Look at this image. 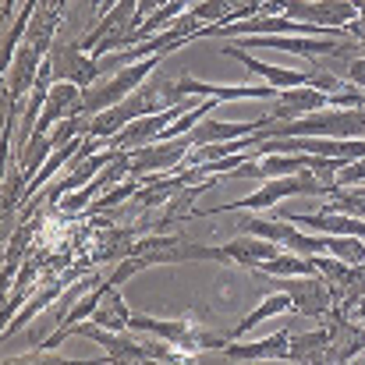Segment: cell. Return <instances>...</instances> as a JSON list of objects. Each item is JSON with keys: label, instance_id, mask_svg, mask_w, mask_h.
I'll return each instance as SVG.
<instances>
[{"label": "cell", "instance_id": "cell-1", "mask_svg": "<svg viewBox=\"0 0 365 365\" xmlns=\"http://www.w3.org/2000/svg\"><path fill=\"white\" fill-rule=\"evenodd\" d=\"M163 96V82L156 78L153 86H138L131 96H124L121 103H114V107H107V110H100L96 118H93V128H89V138H114L121 128H128L131 121H138V118H145V114H156V110H163V107H170L167 100H160Z\"/></svg>", "mask_w": 365, "mask_h": 365}, {"label": "cell", "instance_id": "cell-2", "mask_svg": "<svg viewBox=\"0 0 365 365\" xmlns=\"http://www.w3.org/2000/svg\"><path fill=\"white\" fill-rule=\"evenodd\" d=\"M160 68V57H142V61H135V64H128L124 71H114V78H107V82H93L89 89H82V114H100V110H107V107H114V103H121L124 96H131L153 71Z\"/></svg>", "mask_w": 365, "mask_h": 365}, {"label": "cell", "instance_id": "cell-3", "mask_svg": "<svg viewBox=\"0 0 365 365\" xmlns=\"http://www.w3.org/2000/svg\"><path fill=\"white\" fill-rule=\"evenodd\" d=\"M192 135H178V138H156L149 145L128 149L131 160V174L135 178H149V174H170L185 163V156L192 153Z\"/></svg>", "mask_w": 365, "mask_h": 365}, {"label": "cell", "instance_id": "cell-4", "mask_svg": "<svg viewBox=\"0 0 365 365\" xmlns=\"http://www.w3.org/2000/svg\"><path fill=\"white\" fill-rule=\"evenodd\" d=\"M273 291H287L291 302H294V312L316 319V316H327L337 302L334 287L319 277V273H309V277H273Z\"/></svg>", "mask_w": 365, "mask_h": 365}, {"label": "cell", "instance_id": "cell-5", "mask_svg": "<svg viewBox=\"0 0 365 365\" xmlns=\"http://www.w3.org/2000/svg\"><path fill=\"white\" fill-rule=\"evenodd\" d=\"M195 107V100H181V103H170V107H163V110H156V114H145V118H138V121H131L128 128H121L114 138H110V145L114 149H138V145H149V142H156L160 135H163V128H170V124L178 121L185 110H192Z\"/></svg>", "mask_w": 365, "mask_h": 365}, {"label": "cell", "instance_id": "cell-6", "mask_svg": "<svg viewBox=\"0 0 365 365\" xmlns=\"http://www.w3.org/2000/svg\"><path fill=\"white\" fill-rule=\"evenodd\" d=\"M50 71H53V82H75L82 89H89L100 78L96 57L86 53L82 43H57L50 57Z\"/></svg>", "mask_w": 365, "mask_h": 365}, {"label": "cell", "instance_id": "cell-7", "mask_svg": "<svg viewBox=\"0 0 365 365\" xmlns=\"http://www.w3.org/2000/svg\"><path fill=\"white\" fill-rule=\"evenodd\" d=\"M284 11L291 18H305V21L327 25V29H348L359 18L355 0H287Z\"/></svg>", "mask_w": 365, "mask_h": 365}, {"label": "cell", "instance_id": "cell-8", "mask_svg": "<svg viewBox=\"0 0 365 365\" xmlns=\"http://www.w3.org/2000/svg\"><path fill=\"white\" fill-rule=\"evenodd\" d=\"M323 107H330V93H323L316 86H294V89H280L266 114H269V121H298Z\"/></svg>", "mask_w": 365, "mask_h": 365}, {"label": "cell", "instance_id": "cell-9", "mask_svg": "<svg viewBox=\"0 0 365 365\" xmlns=\"http://www.w3.org/2000/svg\"><path fill=\"white\" fill-rule=\"evenodd\" d=\"M75 114H82V86H75V82H53L50 93H46L43 114L36 121V131H53V124L68 121Z\"/></svg>", "mask_w": 365, "mask_h": 365}, {"label": "cell", "instance_id": "cell-10", "mask_svg": "<svg viewBox=\"0 0 365 365\" xmlns=\"http://www.w3.org/2000/svg\"><path fill=\"white\" fill-rule=\"evenodd\" d=\"M287 351H291V330H280L266 341H255V344H238V341H227V348L220 351L227 362H262V359H280L287 362Z\"/></svg>", "mask_w": 365, "mask_h": 365}, {"label": "cell", "instance_id": "cell-11", "mask_svg": "<svg viewBox=\"0 0 365 365\" xmlns=\"http://www.w3.org/2000/svg\"><path fill=\"white\" fill-rule=\"evenodd\" d=\"M266 124H269V114H262V118H255V121H238V124L202 118L188 135H192L195 145H206V142H231V138H245V135H259ZM195 145H192V149H195Z\"/></svg>", "mask_w": 365, "mask_h": 365}, {"label": "cell", "instance_id": "cell-12", "mask_svg": "<svg viewBox=\"0 0 365 365\" xmlns=\"http://www.w3.org/2000/svg\"><path fill=\"white\" fill-rule=\"evenodd\" d=\"M224 252H227V262H238L242 269H255L259 262L280 255L284 245L255 238V235H242V238H235V242H224Z\"/></svg>", "mask_w": 365, "mask_h": 365}, {"label": "cell", "instance_id": "cell-13", "mask_svg": "<svg viewBox=\"0 0 365 365\" xmlns=\"http://www.w3.org/2000/svg\"><path fill=\"white\" fill-rule=\"evenodd\" d=\"M287 309H294L291 294H287V291H273V294H266V302H262V305H255L245 319H238V323L227 330V337H231V341H238V337H245L252 327H259L262 319H273V316H280V312H287Z\"/></svg>", "mask_w": 365, "mask_h": 365}, {"label": "cell", "instance_id": "cell-14", "mask_svg": "<svg viewBox=\"0 0 365 365\" xmlns=\"http://www.w3.org/2000/svg\"><path fill=\"white\" fill-rule=\"evenodd\" d=\"M330 327H319V330H302L291 337V351H287V362H323L327 348H330Z\"/></svg>", "mask_w": 365, "mask_h": 365}, {"label": "cell", "instance_id": "cell-15", "mask_svg": "<svg viewBox=\"0 0 365 365\" xmlns=\"http://www.w3.org/2000/svg\"><path fill=\"white\" fill-rule=\"evenodd\" d=\"M53 149H57V145H53L50 131H32V138L18 149V167H21L25 181H32V178L39 174V167L50 160V153H53Z\"/></svg>", "mask_w": 365, "mask_h": 365}, {"label": "cell", "instance_id": "cell-16", "mask_svg": "<svg viewBox=\"0 0 365 365\" xmlns=\"http://www.w3.org/2000/svg\"><path fill=\"white\" fill-rule=\"evenodd\" d=\"M64 287H68V277H57V280H50V284H46L43 291H36V294H32V302H29V305H25L21 312H18V319L4 327V337L18 334V330H21V327H25V323H29L32 316H39L43 309H50V305H53V302H57V298L64 294Z\"/></svg>", "mask_w": 365, "mask_h": 365}, {"label": "cell", "instance_id": "cell-17", "mask_svg": "<svg viewBox=\"0 0 365 365\" xmlns=\"http://www.w3.org/2000/svg\"><path fill=\"white\" fill-rule=\"evenodd\" d=\"M96 323H100V327H110V330H128V323H131V312H128L121 291H118L114 284L107 287V294H103V302H100V309H96Z\"/></svg>", "mask_w": 365, "mask_h": 365}, {"label": "cell", "instance_id": "cell-18", "mask_svg": "<svg viewBox=\"0 0 365 365\" xmlns=\"http://www.w3.org/2000/svg\"><path fill=\"white\" fill-rule=\"evenodd\" d=\"M138 188H142V178H135V174H131V181H128V185L121 181L118 188H107V192H103V195L89 206V213L96 217V213H107V210L121 206V202H128V199H135V192H138Z\"/></svg>", "mask_w": 365, "mask_h": 365}, {"label": "cell", "instance_id": "cell-19", "mask_svg": "<svg viewBox=\"0 0 365 365\" xmlns=\"http://www.w3.org/2000/svg\"><path fill=\"white\" fill-rule=\"evenodd\" d=\"M327 238H330V245H327L330 255H337L351 266L365 262V238H351V235H327Z\"/></svg>", "mask_w": 365, "mask_h": 365}, {"label": "cell", "instance_id": "cell-20", "mask_svg": "<svg viewBox=\"0 0 365 365\" xmlns=\"http://www.w3.org/2000/svg\"><path fill=\"white\" fill-rule=\"evenodd\" d=\"M32 227H36V224L29 220V224H21V227H18V231L11 235L7 255H4V273H7V277H14V273H18V262H21V255L29 252V238H32Z\"/></svg>", "mask_w": 365, "mask_h": 365}, {"label": "cell", "instance_id": "cell-21", "mask_svg": "<svg viewBox=\"0 0 365 365\" xmlns=\"http://www.w3.org/2000/svg\"><path fill=\"white\" fill-rule=\"evenodd\" d=\"M337 185L341 188H355V185H365V156H359V160H351L341 174H337Z\"/></svg>", "mask_w": 365, "mask_h": 365}]
</instances>
